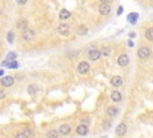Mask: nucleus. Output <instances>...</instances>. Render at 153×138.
<instances>
[{"label":"nucleus","instance_id":"nucleus-23","mask_svg":"<svg viewBox=\"0 0 153 138\" xmlns=\"http://www.w3.org/2000/svg\"><path fill=\"white\" fill-rule=\"evenodd\" d=\"M47 138H57L59 137V132H57V130H50V131H48L47 132Z\"/></svg>","mask_w":153,"mask_h":138},{"label":"nucleus","instance_id":"nucleus-3","mask_svg":"<svg viewBox=\"0 0 153 138\" xmlns=\"http://www.w3.org/2000/svg\"><path fill=\"white\" fill-rule=\"evenodd\" d=\"M151 54H152V52H151V49H149L148 47H141V48L138 50V57H139L140 59H142V60L148 59V58L151 57Z\"/></svg>","mask_w":153,"mask_h":138},{"label":"nucleus","instance_id":"nucleus-31","mask_svg":"<svg viewBox=\"0 0 153 138\" xmlns=\"http://www.w3.org/2000/svg\"><path fill=\"white\" fill-rule=\"evenodd\" d=\"M129 36H131V37H134V36H135V33H131Z\"/></svg>","mask_w":153,"mask_h":138},{"label":"nucleus","instance_id":"nucleus-8","mask_svg":"<svg viewBox=\"0 0 153 138\" xmlns=\"http://www.w3.org/2000/svg\"><path fill=\"white\" fill-rule=\"evenodd\" d=\"M98 12L102 15V16H108L110 12H111V7L109 4H105V3H102L98 7Z\"/></svg>","mask_w":153,"mask_h":138},{"label":"nucleus","instance_id":"nucleus-24","mask_svg":"<svg viewBox=\"0 0 153 138\" xmlns=\"http://www.w3.org/2000/svg\"><path fill=\"white\" fill-rule=\"evenodd\" d=\"M111 53V48L110 47H103L102 50H101V54L103 55V57H109Z\"/></svg>","mask_w":153,"mask_h":138},{"label":"nucleus","instance_id":"nucleus-4","mask_svg":"<svg viewBox=\"0 0 153 138\" xmlns=\"http://www.w3.org/2000/svg\"><path fill=\"white\" fill-rule=\"evenodd\" d=\"M57 34H60L61 36H67L70 34V25L66 23H61L60 25H57L56 28Z\"/></svg>","mask_w":153,"mask_h":138},{"label":"nucleus","instance_id":"nucleus-17","mask_svg":"<svg viewBox=\"0 0 153 138\" xmlns=\"http://www.w3.org/2000/svg\"><path fill=\"white\" fill-rule=\"evenodd\" d=\"M110 97H111V100H112L114 102H121V101H122V94H121L120 91H117V90H114V91L111 93Z\"/></svg>","mask_w":153,"mask_h":138},{"label":"nucleus","instance_id":"nucleus-2","mask_svg":"<svg viewBox=\"0 0 153 138\" xmlns=\"http://www.w3.org/2000/svg\"><path fill=\"white\" fill-rule=\"evenodd\" d=\"M35 36H36L35 30L34 29H30V28H28L26 30H24L22 33V37H23L24 41H33L35 39Z\"/></svg>","mask_w":153,"mask_h":138},{"label":"nucleus","instance_id":"nucleus-5","mask_svg":"<svg viewBox=\"0 0 153 138\" xmlns=\"http://www.w3.org/2000/svg\"><path fill=\"white\" fill-rule=\"evenodd\" d=\"M77 70H78V72L80 74H86L88 72V70H90V64L87 61H80L78 64V66H77Z\"/></svg>","mask_w":153,"mask_h":138},{"label":"nucleus","instance_id":"nucleus-6","mask_svg":"<svg viewBox=\"0 0 153 138\" xmlns=\"http://www.w3.org/2000/svg\"><path fill=\"white\" fill-rule=\"evenodd\" d=\"M0 83L1 85L5 87V88H10L13 83H15V78L12 76H4L1 79H0Z\"/></svg>","mask_w":153,"mask_h":138},{"label":"nucleus","instance_id":"nucleus-32","mask_svg":"<svg viewBox=\"0 0 153 138\" xmlns=\"http://www.w3.org/2000/svg\"><path fill=\"white\" fill-rule=\"evenodd\" d=\"M4 74V70H0V76H3Z\"/></svg>","mask_w":153,"mask_h":138},{"label":"nucleus","instance_id":"nucleus-15","mask_svg":"<svg viewBox=\"0 0 153 138\" xmlns=\"http://www.w3.org/2000/svg\"><path fill=\"white\" fill-rule=\"evenodd\" d=\"M70 17H71V12H70L68 10H66V9H62V10L60 11V13H59V18H60L61 20L70 19Z\"/></svg>","mask_w":153,"mask_h":138},{"label":"nucleus","instance_id":"nucleus-18","mask_svg":"<svg viewBox=\"0 0 153 138\" xmlns=\"http://www.w3.org/2000/svg\"><path fill=\"white\" fill-rule=\"evenodd\" d=\"M127 19H128V22H129V23L135 24V23H136V19H139V15H138L136 12H132V13H129V15H128Z\"/></svg>","mask_w":153,"mask_h":138},{"label":"nucleus","instance_id":"nucleus-27","mask_svg":"<svg viewBox=\"0 0 153 138\" xmlns=\"http://www.w3.org/2000/svg\"><path fill=\"white\" fill-rule=\"evenodd\" d=\"M5 96H6L5 91H4V90H0V100H3V99H5Z\"/></svg>","mask_w":153,"mask_h":138},{"label":"nucleus","instance_id":"nucleus-25","mask_svg":"<svg viewBox=\"0 0 153 138\" xmlns=\"http://www.w3.org/2000/svg\"><path fill=\"white\" fill-rule=\"evenodd\" d=\"M17 58V54L15 52H10L7 54V57H6V61H15Z\"/></svg>","mask_w":153,"mask_h":138},{"label":"nucleus","instance_id":"nucleus-11","mask_svg":"<svg viewBox=\"0 0 153 138\" xmlns=\"http://www.w3.org/2000/svg\"><path fill=\"white\" fill-rule=\"evenodd\" d=\"M110 83H111V85H112V87L118 88V87H121V85H122V83H123V79H122V77H121V76H114V77L111 78Z\"/></svg>","mask_w":153,"mask_h":138},{"label":"nucleus","instance_id":"nucleus-16","mask_svg":"<svg viewBox=\"0 0 153 138\" xmlns=\"http://www.w3.org/2000/svg\"><path fill=\"white\" fill-rule=\"evenodd\" d=\"M87 31H88V29H87L85 25H79L77 29H75V34H77L78 36H84V35L87 34Z\"/></svg>","mask_w":153,"mask_h":138},{"label":"nucleus","instance_id":"nucleus-30","mask_svg":"<svg viewBox=\"0 0 153 138\" xmlns=\"http://www.w3.org/2000/svg\"><path fill=\"white\" fill-rule=\"evenodd\" d=\"M128 45H129V46H131V47H133V46H134V43H133V42H132V41H128Z\"/></svg>","mask_w":153,"mask_h":138},{"label":"nucleus","instance_id":"nucleus-19","mask_svg":"<svg viewBox=\"0 0 153 138\" xmlns=\"http://www.w3.org/2000/svg\"><path fill=\"white\" fill-rule=\"evenodd\" d=\"M30 136H31V131L30 130H24L23 132L18 133L16 136V138H30Z\"/></svg>","mask_w":153,"mask_h":138},{"label":"nucleus","instance_id":"nucleus-22","mask_svg":"<svg viewBox=\"0 0 153 138\" xmlns=\"http://www.w3.org/2000/svg\"><path fill=\"white\" fill-rule=\"evenodd\" d=\"M37 91H38V87H37V85H35V84L30 85V87L28 88V93H29L30 95H36V94H37Z\"/></svg>","mask_w":153,"mask_h":138},{"label":"nucleus","instance_id":"nucleus-9","mask_svg":"<svg viewBox=\"0 0 153 138\" xmlns=\"http://www.w3.org/2000/svg\"><path fill=\"white\" fill-rule=\"evenodd\" d=\"M117 64L121 66V67H125L129 64V57L127 54H121L120 57L117 58Z\"/></svg>","mask_w":153,"mask_h":138},{"label":"nucleus","instance_id":"nucleus-10","mask_svg":"<svg viewBox=\"0 0 153 138\" xmlns=\"http://www.w3.org/2000/svg\"><path fill=\"white\" fill-rule=\"evenodd\" d=\"M59 134H62V136H67L71 133V126L68 124H62L59 127Z\"/></svg>","mask_w":153,"mask_h":138},{"label":"nucleus","instance_id":"nucleus-21","mask_svg":"<svg viewBox=\"0 0 153 138\" xmlns=\"http://www.w3.org/2000/svg\"><path fill=\"white\" fill-rule=\"evenodd\" d=\"M145 37L148 40V41H153V26L152 28H148L145 33Z\"/></svg>","mask_w":153,"mask_h":138},{"label":"nucleus","instance_id":"nucleus-13","mask_svg":"<svg viewBox=\"0 0 153 138\" xmlns=\"http://www.w3.org/2000/svg\"><path fill=\"white\" fill-rule=\"evenodd\" d=\"M17 28H18V29H20L22 31L26 30L28 28H29V23H28V20H26V19H24V18L19 19V20L17 22Z\"/></svg>","mask_w":153,"mask_h":138},{"label":"nucleus","instance_id":"nucleus-14","mask_svg":"<svg viewBox=\"0 0 153 138\" xmlns=\"http://www.w3.org/2000/svg\"><path fill=\"white\" fill-rule=\"evenodd\" d=\"M107 114L110 117H116L118 114V108L116 106H109L107 108Z\"/></svg>","mask_w":153,"mask_h":138},{"label":"nucleus","instance_id":"nucleus-26","mask_svg":"<svg viewBox=\"0 0 153 138\" xmlns=\"http://www.w3.org/2000/svg\"><path fill=\"white\" fill-rule=\"evenodd\" d=\"M7 41H9L10 43L13 42V33H12V31H10V33L7 34Z\"/></svg>","mask_w":153,"mask_h":138},{"label":"nucleus","instance_id":"nucleus-12","mask_svg":"<svg viewBox=\"0 0 153 138\" xmlns=\"http://www.w3.org/2000/svg\"><path fill=\"white\" fill-rule=\"evenodd\" d=\"M77 133L79 134V136H86L87 133H88V127H87V125H85V124H80L78 127H77Z\"/></svg>","mask_w":153,"mask_h":138},{"label":"nucleus","instance_id":"nucleus-20","mask_svg":"<svg viewBox=\"0 0 153 138\" xmlns=\"http://www.w3.org/2000/svg\"><path fill=\"white\" fill-rule=\"evenodd\" d=\"M3 65H4V66L6 65L9 69H17V67L19 66V65H18V63H17L16 60H15V61H4V63H3Z\"/></svg>","mask_w":153,"mask_h":138},{"label":"nucleus","instance_id":"nucleus-1","mask_svg":"<svg viewBox=\"0 0 153 138\" xmlns=\"http://www.w3.org/2000/svg\"><path fill=\"white\" fill-rule=\"evenodd\" d=\"M87 57L91 61H97L101 59L102 54H101V50L97 49V48H90L88 52H87Z\"/></svg>","mask_w":153,"mask_h":138},{"label":"nucleus","instance_id":"nucleus-28","mask_svg":"<svg viewBox=\"0 0 153 138\" xmlns=\"http://www.w3.org/2000/svg\"><path fill=\"white\" fill-rule=\"evenodd\" d=\"M122 12H123V7L120 6V7H118V10H117V15L120 16V15H122Z\"/></svg>","mask_w":153,"mask_h":138},{"label":"nucleus","instance_id":"nucleus-7","mask_svg":"<svg viewBox=\"0 0 153 138\" xmlns=\"http://www.w3.org/2000/svg\"><path fill=\"white\" fill-rule=\"evenodd\" d=\"M115 133H116V136H118V137L125 136V134L127 133V125H126L125 123L118 124V125L116 126V129H115Z\"/></svg>","mask_w":153,"mask_h":138},{"label":"nucleus","instance_id":"nucleus-29","mask_svg":"<svg viewBox=\"0 0 153 138\" xmlns=\"http://www.w3.org/2000/svg\"><path fill=\"white\" fill-rule=\"evenodd\" d=\"M17 4H18V5H25V4H26V0H20V1L18 0Z\"/></svg>","mask_w":153,"mask_h":138}]
</instances>
